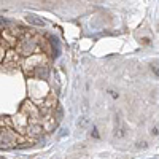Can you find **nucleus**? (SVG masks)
<instances>
[{
    "mask_svg": "<svg viewBox=\"0 0 159 159\" xmlns=\"http://www.w3.org/2000/svg\"><path fill=\"white\" fill-rule=\"evenodd\" d=\"M40 49H42V42L32 34H24L22 37H19L15 46V51L19 54V57H27Z\"/></svg>",
    "mask_w": 159,
    "mask_h": 159,
    "instance_id": "1",
    "label": "nucleus"
},
{
    "mask_svg": "<svg viewBox=\"0 0 159 159\" xmlns=\"http://www.w3.org/2000/svg\"><path fill=\"white\" fill-rule=\"evenodd\" d=\"M43 64H48V59H46V54L45 52H34V54L27 56V57H24L22 61V72L30 76L34 75V72L40 67V65H43Z\"/></svg>",
    "mask_w": 159,
    "mask_h": 159,
    "instance_id": "2",
    "label": "nucleus"
},
{
    "mask_svg": "<svg viewBox=\"0 0 159 159\" xmlns=\"http://www.w3.org/2000/svg\"><path fill=\"white\" fill-rule=\"evenodd\" d=\"M29 123H30V119L25 116L22 111H19L16 116H11L10 118V126L15 127L18 134H25V129H27Z\"/></svg>",
    "mask_w": 159,
    "mask_h": 159,
    "instance_id": "3",
    "label": "nucleus"
},
{
    "mask_svg": "<svg viewBox=\"0 0 159 159\" xmlns=\"http://www.w3.org/2000/svg\"><path fill=\"white\" fill-rule=\"evenodd\" d=\"M3 67H7V69H15L16 65L19 64V54L13 49V48H10L8 51H5V56H3Z\"/></svg>",
    "mask_w": 159,
    "mask_h": 159,
    "instance_id": "4",
    "label": "nucleus"
},
{
    "mask_svg": "<svg viewBox=\"0 0 159 159\" xmlns=\"http://www.w3.org/2000/svg\"><path fill=\"white\" fill-rule=\"evenodd\" d=\"M27 22H30V24H35V25H40V27H42V25L45 24L42 19H38V18H35V16H27Z\"/></svg>",
    "mask_w": 159,
    "mask_h": 159,
    "instance_id": "5",
    "label": "nucleus"
},
{
    "mask_svg": "<svg viewBox=\"0 0 159 159\" xmlns=\"http://www.w3.org/2000/svg\"><path fill=\"white\" fill-rule=\"evenodd\" d=\"M3 56H5V46L0 43V62L3 61Z\"/></svg>",
    "mask_w": 159,
    "mask_h": 159,
    "instance_id": "6",
    "label": "nucleus"
}]
</instances>
